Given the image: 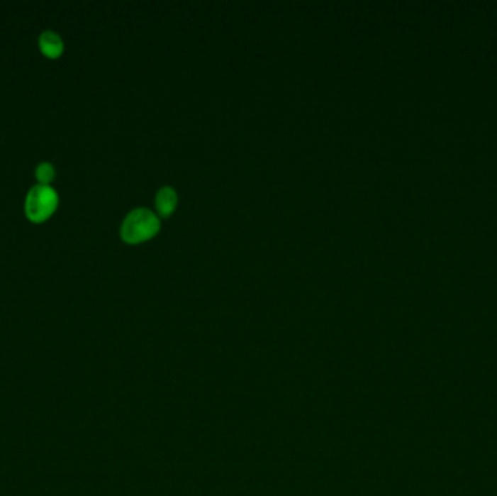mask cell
<instances>
[{
	"label": "cell",
	"mask_w": 497,
	"mask_h": 496,
	"mask_svg": "<svg viewBox=\"0 0 497 496\" xmlns=\"http://www.w3.org/2000/svg\"><path fill=\"white\" fill-rule=\"evenodd\" d=\"M160 228V221L155 213L145 209L131 211L121 227V236L128 243H140L155 236Z\"/></svg>",
	"instance_id": "6da1fadb"
},
{
	"label": "cell",
	"mask_w": 497,
	"mask_h": 496,
	"mask_svg": "<svg viewBox=\"0 0 497 496\" xmlns=\"http://www.w3.org/2000/svg\"><path fill=\"white\" fill-rule=\"evenodd\" d=\"M58 197L50 185H37L26 195L25 213L29 220L44 221L57 209Z\"/></svg>",
	"instance_id": "7a4b0ae2"
},
{
	"label": "cell",
	"mask_w": 497,
	"mask_h": 496,
	"mask_svg": "<svg viewBox=\"0 0 497 496\" xmlns=\"http://www.w3.org/2000/svg\"><path fill=\"white\" fill-rule=\"evenodd\" d=\"M178 202V197L177 192H174L172 188L164 187L162 188L157 195H156V209L157 213L163 217H167L169 214H172V211L177 207Z\"/></svg>",
	"instance_id": "3957f363"
},
{
	"label": "cell",
	"mask_w": 497,
	"mask_h": 496,
	"mask_svg": "<svg viewBox=\"0 0 497 496\" xmlns=\"http://www.w3.org/2000/svg\"><path fill=\"white\" fill-rule=\"evenodd\" d=\"M40 47H41V51L50 58H55L63 53V41L60 37H58V34L52 31H45L41 34Z\"/></svg>",
	"instance_id": "277c9868"
},
{
	"label": "cell",
	"mask_w": 497,
	"mask_h": 496,
	"mask_svg": "<svg viewBox=\"0 0 497 496\" xmlns=\"http://www.w3.org/2000/svg\"><path fill=\"white\" fill-rule=\"evenodd\" d=\"M37 178L43 185H48V182H51L54 180V167L50 163H41L37 170Z\"/></svg>",
	"instance_id": "5b68a950"
}]
</instances>
